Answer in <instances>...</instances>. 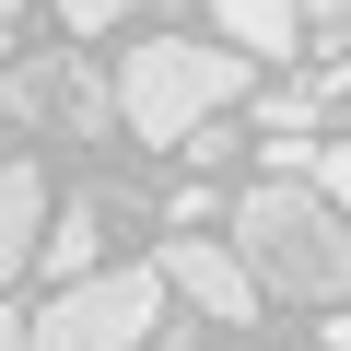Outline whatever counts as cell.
<instances>
[{
  "label": "cell",
  "instance_id": "6da1fadb",
  "mask_svg": "<svg viewBox=\"0 0 351 351\" xmlns=\"http://www.w3.org/2000/svg\"><path fill=\"white\" fill-rule=\"evenodd\" d=\"M223 234L258 269V293H281V304H351V211H328L304 176H258L223 211Z\"/></svg>",
  "mask_w": 351,
  "mask_h": 351
},
{
  "label": "cell",
  "instance_id": "7a4b0ae2",
  "mask_svg": "<svg viewBox=\"0 0 351 351\" xmlns=\"http://www.w3.org/2000/svg\"><path fill=\"white\" fill-rule=\"evenodd\" d=\"M246 106V47H199V36H141L117 59V129L129 141H164L188 152L211 117Z\"/></svg>",
  "mask_w": 351,
  "mask_h": 351
},
{
  "label": "cell",
  "instance_id": "3957f363",
  "mask_svg": "<svg viewBox=\"0 0 351 351\" xmlns=\"http://www.w3.org/2000/svg\"><path fill=\"white\" fill-rule=\"evenodd\" d=\"M164 328V269H94L36 304V351H141Z\"/></svg>",
  "mask_w": 351,
  "mask_h": 351
},
{
  "label": "cell",
  "instance_id": "277c9868",
  "mask_svg": "<svg viewBox=\"0 0 351 351\" xmlns=\"http://www.w3.org/2000/svg\"><path fill=\"white\" fill-rule=\"evenodd\" d=\"M0 117H12V129H71V141H106L117 82H94V71H82V47H47V59H12V71H0Z\"/></svg>",
  "mask_w": 351,
  "mask_h": 351
},
{
  "label": "cell",
  "instance_id": "5b68a950",
  "mask_svg": "<svg viewBox=\"0 0 351 351\" xmlns=\"http://www.w3.org/2000/svg\"><path fill=\"white\" fill-rule=\"evenodd\" d=\"M164 293L188 304V316H211V328H258V269L234 258V234H176L164 246Z\"/></svg>",
  "mask_w": 351,
  "mask_h": 351
},
{
  "label": "cell",
  "instance_id": "8992f818",
  "mask_svg": "<svg viewBox=\"0 0 351 351\" xmlns=\"http://www.w3.org/2000/svg\"><path fill=\"white\" fill-rule=\"evenodd\" d=\"M47 223H59V199H47V176H36L24 152H0V293H12V281L36 269Z\"/></svg>",
  "mask_w": 351,
  "mask_h": 351
},
{
  "label": "cell",
  "instance_id": "52a82bcc",
  "mask_svg": "<svg viewBox=\"0 0 351 351\" xmlns=\"http://www.w3.org/2000/svg\"><path fill=\"white\" fill-rule=\"evenodd\" d=\"M36 269H47V293H71V281H94V269H106V199H59V223H47V246H36Z\"/></svg>",
  "mask_w": 351,
  "mask_h": 351
},
{
  "label": "cell",
  "instance_id": "ba28073f",
  "mask_svg": "<svg viewBox=\"0 0 351 351\" xmlns=\"http://www.w3.org/2000/svg\"><path fill=\"white\" fill-rule=\"evenodd\" d=\"M211 24H223V47H246V59H293V47H304V0H211Z\"/></svg>",
  "mask_w": 351,
  "mask_h": 351
},
{
  "label": "cell",
  "instance_id": "9c48e42d",
  "mask_svg": "<svg viewBox=\"0 0 351 351\" xmlns=\"http://www.w3.org/2000/svg\"><path fill=\"white\" fill-rule=\"evenodd\" d=\"M304 188H316L328 211H351V141H316V152H304Z\"/></svg>",
  "mask_w": 351,
  "mask_h": 351
},
{
  "label": "cell",
  "instance_id": "30bf717a",
  "mask_svg": "<svg viewBox=\"0 0 351 351\" xmlns=\"http://www.w3.org/2000/svg\"><path fill=\"white\" fill-rule=\"evenodd\" d=\"M129 12H141V0H59V24H71V36H106V24H129Z\"/></svg>",
  "mask_w": 351,
  "mask_h": 351
},
{
  "label": "cell",
  "instance_id": "8fae6325",
  "mask_svg": "<svg viewBox=\"0 0 351 351\" xmlns=\"http://www.w3.org/2000/svg\"><path fill=\"white\" fill-rule=\"evenodd\" d=\"M0 351H36V304H12V293H0Z\"/></svg>",
  "mask_w": 351,
  "mask_h": 351
},
{
  "label": "cell",
  "instance_id": "7c38bea8",
  "mask_svg": "<svg viewBox=\"0 0 351 351\" xmlns=\"http://www.w3.org/2000/svg\"><path fill=\"white\" fill-rule=\"evenodd\" d=\"M304 36L328 47V36H351V0H304Z\"/></svg>",
  "mask_w": 351,
  "mask_h": 351
},
{
  "label": "cell",
  "instance_id": "4fadbf2b",
  "mask_svg": "<svg viewBox=\"0 0 351 351\" xmlns=\"http://www.w3.org/2000/svg\"><path fill=\"white\" fill-rule=\"evenodd\" d=\"M316 351H351V304H328V328H316Z\"/></svg>",
  "mask_w": 351,
  "mask_h": 351
},
{
  "label": "cell",
  "instance_id": "5bb4252c",
  "mask_svg": "<svg viewBox=\"0 0 351 351\" xmlns=\"http://www.w3.org/2000/svg\"><path fill=\"white\" fill-rule=\"evenodd\" d=\"M0 71H12V36H0Z\"/></svg>",
  "mask_w": 351,
  "mask_h": 351
},
{
  "label": "cell",
  "instance_id": "9a60e30c",
  "mask_svg": "<svg viewBox=\"0 0 351 351\" xmlns=\"http://www.w3.org/2000/svg\"><path fill=\"white\" fill-rule=\"evenodd\" d=\"M0 12H24V0H0Z\"/></svg>",
  "mask_w": 351,
  "mask_h": 351
}]
</instances>
